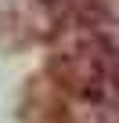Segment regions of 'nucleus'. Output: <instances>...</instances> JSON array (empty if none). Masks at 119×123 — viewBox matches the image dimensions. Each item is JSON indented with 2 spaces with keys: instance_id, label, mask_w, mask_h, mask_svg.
I'll return each mask as SVG.
<instances>
[{
  "instance_id": "obj_1",
  "label": "nucleus",
  "mask_w": 119,
  "mask_h": 123,
  "mask_svg": "<svg viewBox=\"0 0 119 123\" xmlns=\"http://www.w3.org/2000/svg\"><path fill=\"white\" fill-rule=\"evenodd\" d=\"M72 123H119V54L94 29H72L58 51Z\"/></svg>"
}]
</instances>
